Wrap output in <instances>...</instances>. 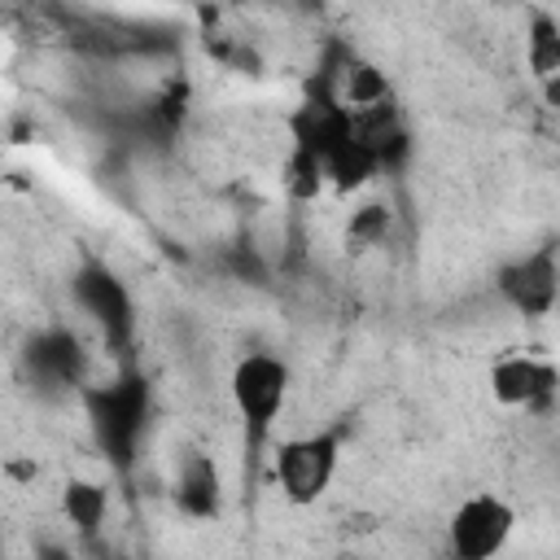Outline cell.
<instances>
[{
  "label": "cell",
  "instance_id": "2",
  "mask_svg": "<svg viewBox=\"0 0 560 560\" xmlns=\"http://www.w3.org/2000/svg\"><path fill=\"white\" fill-rule=\"evenodd\" d=\"M289 385H293V372L280 354L254 350V354L236 359V368L228 376V394H232V407L241 416L249 459H258L262 446L271 442V429H276V420L289 402Z\"/></svg>",
  "mask_w": 560,
  "mask_h": 560
},
{
  "label": "cell",
  "instance_id": "4",
  "mask_svg": "<svg viewBox=\"0 0 560 560\" xmlns=\"http://www.w3.org/2000/svg\"><path fill=\"white\" fill-rule=\"evenodd\" d=\"M289 127V144L293 149H306L315 158H328L337 144H346L354 136V109L341 101L337 92V79L315 70L302 88V101L289 109L284 118Z\"/></svg>",
  "mask_w": 560,
  "mask_h": 560
},
{
  "label": "cell",
  "instance_id": "17",
  "mask_svg": "<svg viewBox=\"0 0 560 560\" xmlns=\"http://www.w3.org/2000/svg\"><path fill=\"white\" fill-rule=\"evenodd\" d=\"M542 92H547V101L560 109V74H556V79H547V83H542Z\"/></svg>",
  "mask_w": 560,
  "mask_h": 560
},
{
  "label": "cell",
  "instance_id": "12",
  "mask_svg": "<svg viewBox=\"0 0 560 560\" xmlns=\"http://www.w3.org/2000/svg\"><path fill=\"white\" fill-rule=\"evenodd\" d=\"M525 66L538 83L560 74V18L547 9H529L525 18Z\"/></svg>",
  "mask_w": 560,
  "mask_h": 560
},
{
  "label": "cell",
  "instance_id": "1",
  "mask_svg": "<svg viewBox=\"0 0 560 560\" xmlns=\"http://www.w3.org/2000/svg\"><path fill=\"white\" fill-rule=\"evenodd\" d=\"M83 411H88V429L101 459L114 472H131L144 446L149 411H153V394L140 368H122L114 381L83 385Z\"/></svg>",
  "mask_w": 560,
  "mask_h": 560
},
{
  "label": "cell",
  "instance_id": "10",
  "mask_svg": "<svg viewBox=\"0 0 560 560\" xmlns=\"http://www.w3.org/2000/svg\"><path fill=\"white\" fill-rule=\"evenodd\" d=\"M171 499H175L184 521H219L223 516V472H219L214 455L188 451L175 468Z\"/></svg>",
  "mask_w": 560,
  "mask_h": 560
},
{
  "label": "cell",
  "instance_id": "7",
  "mask_svg": "<svg viewBox=\"0 0 560 560\" xmlns=\"http://www.w3.org/2000/svg\"><path fill=\"white\" fill-rule=\"evenodd\" d=\"M494 289L503 306H512L525 319H547L560 302V258L551 249L521 254L494 271Z\"/></svg>",
  "mask_w": 560,
  "mask_h": 560
},
{
  "label": "cell",
  "instance_id": "9",
  "mask_svg": "<svg viewBox=\"0 0 560 560\" xmlns=\"http://www.w3.org/2000/svg\"><path fill=\"white\" fill-rule=\"evenodd\" d=\"M26 368L39 389H83L88 350L70 328H39L26 341Z\"/></svg>",
  "mask_w": 560,
  "mask_h": 560
},
{
  "label": "cell",
  "instance_id": "14",
  "mask_svg": "<svg viewBox=\"0 0 560 560\" xmlns=\"http://www.w3.org/2000/svg\"><path fill=\"white\" fill-rule=\"evenodd\" d=\"M337 92L359 114V109H372V105H385L389 101V79H385V70H376L372 61H363V57L350 52V61L337 70Z\"/></svg>",
  "mask_w": 560,
  "mask_h": 560
},
{
  "label": "cell",
  "instance_id": "6",
  "mask_svg": "<svg viewBox=\"0 0 560 560\" xmlns=\"http://www.w3.org/2000/svg\"><path fill=\"white\" fill-rule=\"evenodd\" d=\"M512 529H516V508L494 490H477L451 512L446 547L459 560H490L508 547Z\"/></svg>",
  "mask_w": 560,
  "mask_h": 560
},
{
  "label": "cell",
  "instance_id": "11",
  "mask_svg": "<svg viewBox=\"0 0 560 560\" xmlns=\"http://www.w3.org/2000/svg\"><path fill=\"white\" fill-rule=\"evenodd\" d=\"M324 175H328V188L332 192H363L376 175H381V158H376V149L354 131L346 144H337L328 158H324Z\"/></svg>",
  "mask_w": 560,
  "mask_h": 560
},
{
  "label": "cell",
  "instance_id": "13",
  "mask_svg": "<svg viewBox=\"0 0 560 560\" xmlns=\"http://www.w3.org/2000/svg\"><path fill=\"white\" fill-rule=\"evenodd\" d=\"M61 512L79 534H96L109 512V486L96 477H70L61 486Z\"/></svg>",
  "mask_w": 560,
  "mask_h": 560
},
{
  "label": "cell",
  "instance_id": "8",
  "mask_svg": "<svg viewBox=\"0 0 560 560\" xmlns=\"http://www.w3.org/2000/svg\"><path fill=\"white\" fill-rule=\"evenodd\" d=\"M490 398L499 407H542L560 394V368L542 354H499L486 372Z\"/></svg>",
  "mask_w": 560,
  "mask_h": 560
},
{
  "label": "cell",
  "instance_id": "3",
  "mask_svg": "<svg viewBox=\"0 0 560 560\" xmlns=\"http://www.w3.org/2000/svg\"><path fill=\"white\" fill-rule=\"evenodd\" d=\"M337 464H341V438L332 429L284 438L271 455L276 486L293 508H311L315 499H324V490L337 477Z\"/></svg>",
  "mask_w": 560,
  "mask_h": 560
},
{
  "label": "cell",
  "instance_id": "15",
  "mask_svg": "<svg viewBox=\"0 0 560 560\" xmlns=\"http://www.w3.org/2000/svg\"><path fill=\"white\" fill-rule=\"evenodd\" d=\"M280 188L289 192V201H315V197L328 188L324 158H315V153L289 144V158H284V166H280Z\"/></svg>",
  "mask_w": 560,
  "mask_h": 560
},
{
  "label": "cell",
  "instance_id": "5",
  "mask_svg": "<svg viewBox=\"0 0 560 560\" xmlns=\"http://www.w3.org/2000/svg\"><path fill=\"white\" fill-rule=\"evenodd\" d=\"M70 298L74 306L101 328L105 346L109 350H131V337H136V302H131V289L118 280L114 267H105L101 258H83L70 276Z\"/></svg>",
  "mask_w": 560,
  "mask_h": 560
},
{
  "label": "cell",
  "instance_id": "16",
  "mask_svg": "<svg viewBox=\"0 0 560 560\" xmlns=\"http://www.w3.org/2000/svg\"><path fill=\"white\" fill-rule=\"evenodd\" d=\"M389 223H394V214H389L385 201H363V206H354V214L346 223V241H354L359 249L381 245L389 236Z\"/></svg>",
  "mask_w": 560,
  "mask_h": 560
}]
</instances>
